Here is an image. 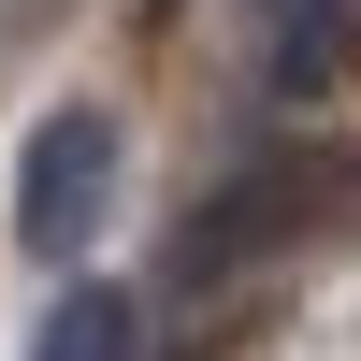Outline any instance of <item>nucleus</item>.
Wrapping results in <instances>:
<instances>
[{
	"label": "nucleus",
	"mask_w": 361,
	"mask_h": 361,
	"mask_svg": "<svg viewBox=\"0 0 361 361\" xmlns=\"http://www.w3.org/2000/svg\"><path fill=\"white\" fill-rule=\"evenodd\" d=\"M116 217V116L58 102L44 130L15 145V246L29 260H87V231Z\"/></svg>",
	"instance_id": "1"
},
{
	"label": "nucleus",
	"mask_w": 361,
	"mask_h": 361,
	"mask_svg": "<svg viewBox=\"0 0 361 361\" xmlns=\"http://www.w3.org/2000/svg\"><path fill=\"white\" fill-rule=\"evenodd\" d=\"M304 202H318V173H289V159L231 173V188L202 202L188 231H173V275H188V289H231V275H246L260 246H289V231H304Z\"/></svg>",
	"instance_id": "2"
},
{
	"label": "nucleus",
	"mask_w": 361,
	"mask_h": 361,
	"mask_svg": "<svg viewBox=\"0 0 361 361\" xmlns=\"http://www.w3.org/2000/svg\"><path fill=\"white\" fill-rule=\"evenodd\" d=\"M29 361H145V304L102 289V275H73L44 304V333H29Z\"/></svg>",
	"instance_id": "3"
},
{
	"label": "nucleus",
	"mask_w": 361,
	"mask_h": 361,
	"mask_svg": "<svg viewBox=\"0 0 361 361\" xmlns=\"http://www.w3.org/2000/svg\"><path fill=\"white\" fill-rule=\"evenodd\" d=\"M347 44H361V0H289V29H275V87L347 73Z\"/></svg>",
	"instance_id": "4"
}]
</instances>
